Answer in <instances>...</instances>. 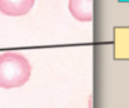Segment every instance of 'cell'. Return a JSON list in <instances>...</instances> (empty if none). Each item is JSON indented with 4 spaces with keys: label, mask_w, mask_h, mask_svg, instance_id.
I'll use <instances>...</instances> for the list:
<instances>
[{
    "label": "cell",
    "mask_w": 129,
    "mask_h": 108,
    "mask_svg": "<svg viewBox=\"0 0 129 108\" xmlns=\"http://www.w3.org/2000/svg\"><path fill=\"white\" fill-rule=\"evenodd\" d=\"M69 11L74 19L89 23L93 20V0H69Z\"/></svg>",
    "instance_id": "3"
},
{
    "label": "cell",
    "mask_w": 129,
    "mask_h": 108,
    "mask_svg": "<svg viewBox=\"0 0 129 108\" xmlns=\"http://www.w3.org/2000/svg\"><path fill=\"white\" fill-rule=\"evenodd\" d=\"M31 74L29 60L14 52L0 54V88H16L25 84Z\"/></svg>",
    "instance_id": "1"
},
{
    "label": "cell",
    "mask_w": 129,
    "mask_h": 108,
    "mask_svg": "<svg viewBox=\"0 0 129 108\" xmlns=\"http://www.w3.org/2000/svg\"><path fill=\"white\" fill-rule=\"evenodd\" d=\"M35 0H0V11L9 16H21L30 11Z\"/></svg>",
    "instance_id": "2"
}]
</instances>
